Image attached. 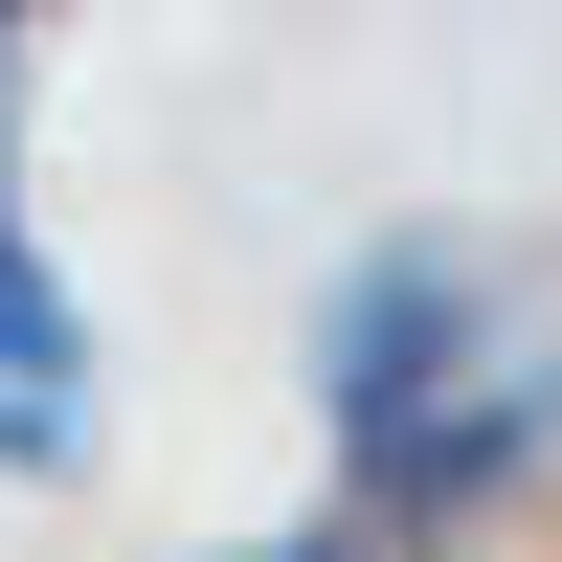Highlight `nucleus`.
<instances>
[{
  "mask_svg": "<svg viewBox=\"0 0 562 562\" xmlns=\"http://www.w3.org/2000/svg\"><path fill=\"white\" fill-rule=\"evenodd\" d=\"M315 428L383 518H473L562 450V315L518 293V248L473 225H383L315 293Z\"/></svg>",
  "mask_w": 562,
  "mask_h": 562,
  "instance_id": "nucleus-1",
  "label": "nucleus"
},
{
  "mask_svg": "<svg viewBox=\"0 0 562 562\" xmlns=\"http://www.w3.org/2000/svg\"><path fill=\"white\" fill-rule=\"evenodd\" d=\"M0 473H90V315L23 225V135H0Z\"/></svg>",
  "mask_w": 562,
  "mask_h": 562,
  "instance_id": "nucleus-2",
  "label": "nucleus"
},
{
  "mask_svg": "<svg viewBox=\"0 0 562 562\" xmlns=\"http://www.w3.org/2000/svg\"><path fill=\"white\" fill-rule=\"evenodd\" d=\"M225 562H383V540H338V518H315V540H225Z\"/></svg>",
  "mask_w": 562,
  "mask_h": 562,
  "instance_id": "nucleus-3",
  "label": "nucleus"
},
{
  "mask_svg": "<svg viewBox=\"0 0 562 562\" xmlns=\"http://www.w3.org/2000/svg\"><path fill=\"white\" fill-rule=\"evenodd\" d=\"M0 90H23V23H0Z\"/></svg>",
  "mask_w": 562,
  "mask_h": 562,
  "instance_id": "nucleus-4",
  "label": "nucleus"
}]
</instances>
